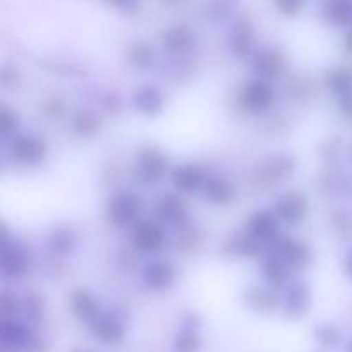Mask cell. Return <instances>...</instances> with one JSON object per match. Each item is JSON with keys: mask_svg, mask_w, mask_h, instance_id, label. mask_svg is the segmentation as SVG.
Returning <instances> with one entry per match:
<instances>
[{"mask_svg": "<svg viewBox=\"0 0 352 352\" xmlns=\"http://www.w3.org/2000/svg\"><path fill=\"white\" fill-rule=\"evenodd\" d=\"M325 16L333 24H347L352 21L351 0H327Z\"/></svg>", "mask_w": 352, "mask_h": 352, "instance_id": "6da1fadb", "label": "cell"}, {"mask_svg": "<svg viewBox=\"0 0 352 352\" xmlns=\"http://www.w3.org/2000/svg\"><path fill=\"white\" fill-rule=\"evenodd\" d=\"M302 2H305V0H275L278 10L287 14V16H292V14L298 12L302 7Z\"/></svg>", "mask_w": 352, "mask_h": 352, "instance_id": "7a4b0ae2", "label": "cell"}, {"mask_svg": "<svg viewBox=\"0 0 352 352\" xmlns=\"http://www.w3.org/2000/svg\"><path fill=\"white\" fill-rule=\"evenodd\" d=\"M346 43H347V48L352 52V30L347 33V38H346Z\"/></svg>", "mask_w": 352, "mask_h": 352, "instance_id": "3957f363", "label": "cell"}]
</instances>
